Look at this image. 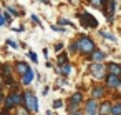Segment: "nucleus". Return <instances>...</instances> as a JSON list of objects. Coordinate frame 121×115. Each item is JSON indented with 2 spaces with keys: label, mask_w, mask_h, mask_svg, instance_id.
I'll use <instances>...</instances> for the list:
<instances>
[{
  "label": "nucleus",
  "mask_w": 121,
  "mask_h": 115,
  "mask_svg": "<svg viewBox=\"0 0 121 115\" xmlns=\"http://www.w3.org/2000/svg\"><path fill=\"white\" fill-rule=\"evenodd\" d=\"M76 47L83 55H90V53L95 52V42L90 37H80L76 40Z\"/></svg>",
  "instance_id": "1"
},
{
  "label": "nucleus",
  "mask_w": 121,
  "mask_h": 115,
  "mask_svg": "<svg viewBox=\"0 0 121 115\" xmlns=\"http://www.w3.org/2000/svg\"><path fill=\"white\" fill-rule=\"evenodd\" d=\"M23 105V93L22 92H12L5 98V110H10L13 107H22Z\"/></svg>",
  "instance_id": "2"
},
{
  "label": "nucleus",
  "mask_w": 121,
  "mask_h": 115,
  "mask_svg": "<svg viewBox=\"0 0 121 115\" xmlns=\"http://www.w3.org/2000/svg\"><path fill=\"white\" fill-rule=\"evenodd\" d=\"M80 24H81L83 29H96L98 27V20L90 12H81L80 14Z\"/></svg>",
  "instance_id": "3"
},
{
  "label": "nucleus",
  "mask_w": 121,
  "mask_h": 115,
  "mask_svg": "<svg viewBox=\"0 0 121 115\" xmlns=\"http://www.w3.org/2000/svg\"><path fill=\"white\" fill-rule=\"evenodd\" d=\"M23 107L30 112H38V100L33 95V92H25L23 93Z\"/></svg>",
  "instance_id": "4"
},
{
  "label": "nucleus",
  "mask_w": 121,
  "mask_h": 115,
  "mask_svg": "<svg viewBox=\"0 0 121 115\" xmlns=\"http://www.w3.org/2000/svg\"><path fill=\"white\" fill-rule=\"evenodd\" d=\"M81 102H83V93H80V92L73 93V95L70 97V107H68V112H70V113H75V112L78 110V107L81 105Z\"/></svg>",
  "instance_id": "5"
},
{
  "label": "nucleus",
  "mask_w": 121,
  "mask_h": 115,
  "mask_svg": "<svg viewBox=\"0 0 121 115\" xmlns=\"http://www.w3.org/2000/svg\"><path fill=\"white\" fill-rule=\"evenodd\" d=\"M104 82H106V85H108L109 88H118V87H121V80H119V77L111 75V73H108V75L104 77Z\"/></svg>",
  "instance_id": "6"
},
{
  "label": "nucleus",
  "mask_w": 121,
  "mask_h": 115,
  "mask_svg": "<svg viewBox=\"0 0 121 115\" xmlns=\"http://www.w3.org/2000/svg\"><path fill=\"white\" fill-rule=\"evenodd\" d=\"M90 70H91V73H93L96 78H101V77L104 75V70H106V67H104V65H101V63H93Z\"/></svg>",
  "instance_id": "7"
},
{
  "label": "nucleus",
  "mask_w": 121,
  "mask_h": 115,
  "mask_svg": "<svg viewBox=\"0 0 121 115\" xmlns=\"http://www.w3.org/2000/svg\"><path fill=\"white\" fill-rule=\"evenodd\" d=\"M96 112H98V103H96V100H95V98L88 100V102H86V113H88V115H95Z\"/></svg>",
  "instance_id": "8"
},
{
  "label": "nucleus",
  "mask_w": 121,
  "mask_h": 115,
  "mask_svg": "<svg viewBox=\"0 0 121 115\" xmlns=\"http://www.w3.org/2000/svg\"><path fill=\"white\" fill-rule=\"evenodd\" d=\"M104 93H106V88L101 87V85H96V87H93V90H91L93 98H101V97H104Z\"/></svg>",
  "instance_id": "9"
},
{
  "label": "nucleus",
  "mask_w": 121,
  "mask_h": 115,
  "mask_svg": "<svg viewBox=\"0 0 121 115\" xmlns=\"http://www.w3.org/2000/svg\"><path fill=\"white\" fill-rule=\"evenodd\" d=\"M28 68H30V67H28L27 62H17V65H15V72L20 73V75H25Z\"/></svg>",
  "instance_id": "10"
},
{
  "label": "nucleus",
  "mask_w": 121,
  "mask_h": 115,
  "mask_svg": "<svg viewBox=\"0 0 121 115\" xmlns=\"http://www.w3.org/2000/svg\"><path fill=\"white\" fill-rule=\"evenodd\" d=\"M32 80H33V70L28 68L27 73L22 75V83H23V85H28V83H32Z\"/></svg>",
  "instance_id": "11"
},
{
  "label": "nucleus",
  "mask_w": 121,
  "mask_h": 115,
  "mask_svg": "<svg viewBox=\"0 0 121 115\" xmlns=\"http://www.w3.org/2000/svg\"><path fill=\"white\" fill-rule=\"evenodd\" d=\"M108 70H109V73L111 75H119L121 73V65H118V63H108Z\"/></svg>",
  "instance_id": "12"
},
{
  "label": "nucleus",
  "mask_w": 121,
  "mask_h": 115,
  "mask_svg": "<svg viewBox=\"0 0 121 115\" xmlns=\"http://www.w3.org/2000/svg\"><path fill=\"white\" fill-rule=\"evenodd\" d=\"M56 70H58L63 77H68V75L71 73V65H70V63H65V65H61V67H60V68H56Z\"/></svg>",
  "instance_id": "13"
},
{
  "label": "nucleus",
  "mask_w": 121,
  "mask_h": 115,
  "mask_svg": "<svg viewBox=\"0 0 121 115\" xmlns=\"http://www.w3.org/2000/svg\"><path fill=\"white\" fill-rule=\"evenodd\" d=\"M109 113H111V105L108 102H104L99 108V115H109Z\"/></svg>",
  "instance_id": "14"
},
{
  "label": "nucleus",
  "mask_w": 121,
  "mask_h": 115,
  "mask_svg": "<svg viewBox=\"0 0 121 115\" xmlns=\"http://www.w3.org/2000/svg\"><path fill=\"white\" fill-rule=\"evenodd\" d=\"M104 57H106V53L101 52V50H95V53H93V60H96V62L104 60Z\"/></svg>",
  "instance_id": "15"
},
{
  "label": "nucleus",
  "mask_w": 121,
  "mask_h": 115,
  "mask_svg": "<svg viewBox=\"0 0 121 115\" xmlns=\"http://www.w3.org/2000/svg\"><path fill=\"white\" fill-rule=\"evenodd\" d=\"M111 115H121V102L111 105Z\"/></svg>",
  "instance_id": "16"
},
{
  "label": "nucleus",
  "mask_w": 121,
  "mask_h": 115,
  "mask_svg": "<svg viewBox=\"0 0 121 115\" xmlns=\"http://www.w3.org/2000/svg\"><path fill=\"white\" fill-rule=\"evenodd\" d=\"M10 73H12V68H10L9 65H4V67H2V77H4V78H9Z\"/></svg>",
  "instance_id": "17"
},
{
  "label": "nucleus",
  "mask_w": 121,
  "mask_h": 115,
  "mask_svg": "<svg viewBox=\"0 0 121 115\" xmlns=\"http://www.w3.org/2000/svg\"><path fill=\"white\" fill-rule=\"evenodd\" d=\"M65 63H68V55H66V53H61V55L58 57V65L61 67V65H65Z\"/></svg>",
  "instance_id": "18"
},
{
  "label": "nucleus",
  "mask_w": 121,
  "mask_h": 115,
  "mask_svg": "<svg viewBox=\"0 0 121 115\" xmlns=\"http://www.w3.org/2000/svg\"><path fill=\"white\" fill-rule=\"evenodd\" d=\"M17 115H30V110H27V108L22 105V107L17 108Z\"/></svg>",
  "instance_id": "19"
},
{
  "label": "nucleus",
  "mask_w": 121,
  "mask_h": 115,
  "mask_svg": "<svg viewBox=\"0 0 121 115\" xmlns=\"http://www.w3.org/2000/svg\"><path fill=\"white\" fill-rule=\"evenodd\" d=\"M63 107V100H55L53 102V108H61Z\"/></svg>",
  "instance_id": "20"
},
{
  "label": "nucleus",
  "mask_w": 121,
  "mask_h": 115,
  "mask_svg": "<svg viewBox=\"0 0 121 115\" xmlns=\"http://www.w3.org/2000/svg\"><path fill=\"white\" fill-rule=\"evenodd\" d=\"M101 35H103L104 38H108V40H113V42H114V37H113L111 34H108V32H101Z\"/></svg>",
  "instance_id": "21"
},
{
  "label": "nucleus",
  "mask_w": 121,
  "mask_h": 115,
  "mask_svg": "<svg viewBox=\"0 0 121 115\" xmlns=\"http://www.w3.org/2000/svg\"><path fill=\"white\" fill-rule=\"evenodd\" d=\"M7 24V20H5V15L4 14H0V27H4Z\"/></svg>",
  "instance_id": "22"
},
{
  "label": "nucleus",
  "mask_w": 121,
  "mask_h": 115,
  "mask_svg": "<svg viewBox=\"0 0 121 115\" xmlns=\"http://www.w3.org/2000/svg\"><path fill=\"white\" fill-rule=\"evenodd\" d=\"M60 24H61V25H68V27H71V22L66 20V19H60Z\"/></svg>",
  "instance_id": "23"
},
{
  "label": "nucleus",
  "mask_w": 121,
  "mask_h": 115,
  "mask_svg": "<svg viewBox=\"0 0 121 115\" xmlns=\"http://www.w3.org/2000/svg\"><path fill=\"white\" fill-rule=\"evenodd\" d=\"M30 58H32V62H35V63L38 62V58H37V53H35V52H30Z\"/></svg>",
  "instance_id": "24"
},
{
  "label": "nucleus",
  "mask_w": 121,
  "mask_h": 115,
  "mask_svg": "<svg viewBox=\"0 0 121 115\" xmlns=\"http://www.w3.org/2000/svg\"><path fill=\"white\" fill-rule=\"evenodd\" d=\"M7 10H9V12H10V14H12V15H20V14H18V12H17V10H15V9H13V7H9V9H7Z\"/></svg>",
  "instance_id": "25"
},
{
  "label": "nucleus",
  "mask_w": 121,
  "mask_h": 115,
  "mask_svg": "<svg viewBox=\"0 0 121 115\" xmlns=\"http://www.w3.org/2000/svg\"><path fill=\"white\" fill-rule=\"evenodd\" d=\"M7 43L10 45V47H13V48H17L18 45H17V42H13V40H7Z\"/></svg>",
  "instance_id": "26"
},
{
  "label": "nucleus",
  "mask_w": 121,
  "mask_h": 115,
  "mask_svg": "<svg viewBox=\"0 0 121 115\" xmlns=\"http://www.w3.org/2000/svg\"><path fill=\"white\" fill-rule=\"evenodd\" d=\"M90 2H91V5H95V7H99L101 0H90Z\"/></svg>",
  "instance_id": "27"
},
{
  "label": "nucleus",
  "mask_w": 121,
  "mask_h": 115,
  "mask_svg": "<svg viewBox=\"0 0 121 115\" xmlns=\"http://www.w3.org/2000/svg\"><path fill=\"white\" fill-rule=\"evenodd\" d=\"M32 20H33V22H35V24H38V25H40V24H42V22H40V20H38V19H37V17H35V15H32Z\"/></svg>",
  "instance_id": "28"
},
{
  "label": "nucleus",
  "mask_w": 121,
  "mask_h": 115,
  "mask_svg": "<svg viewBox=\"0 0 121 115\" xmlns=\"http://www.w3.org/2000/svg\"><path fill=\"white\" fill-rule=\"evenodd\" d=\"M61 47H63V45H61V43H56V45H55V50H56V52H58V50H61Z\"/></svg>",
  "instance_id": "29"
},
{
  "label": "nucleus",
  "mask_w": 121,
  "mask_h": 115,
  "mask_svg": "<svg viewBox=\"0 0 121 115\" xmlns=\"http://www.w3.org/2000/svg\"><path fill=\"white\" fill-rule=\"evenodd\" d=\"M52 29H53V30H56V32H63V29H60V27H55V25H53Z\"/></svg>",
  "instance_id": "30"
},
{
  "label": "nucleus",
  "mask_w": 121,
  "mask_h": 115,
  "mask_svg": "<svg viewBox=\"0 0 121 115\" xmlns=\"http://www.w3.org/2000/svg\"><path fill=\"white\" fill-rule=\"evenodd\" d=\"M42 2H43V4H47V5H48V4H50V0H42Z\"/></svg>",
  "instance_id": "31"
},
{
  "label": "nucleus",
  "mask_w": 121,
  "mask_h": 115,
  "mask_svg": "<svg viewBox=\"0 0 121 115\" xmlns=\"http://www.w3.org/2000/svg\"><path fill=\"white\" fill-rule=\"evenodd\" d=\"M71 115H81V113H80V112H75V113H71Z\"/></svg>",
  "instance_id": "32"
},
{
  "label": "nucleus",
  "mask_w": 121,
  "mask_h": 115,
  "mask_svg": "<svg viewBox=\"0 0 121 115\" xmlns=\"http://www.w3.org/2000/svg\"><path fill=\"white\" fill-rule=\"evenodd\" d=\"M0 95H2V83H0Z\"/></svg>",
  "instance_id": "33"
}]
</instances>
